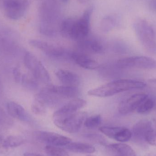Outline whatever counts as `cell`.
<instances>
[{"instance_id": "obj_1", "label": "cell", "mask_w": 156, "mask_h": 156, "mask_svg": "<svg viewBox=\"0 0 156 156\" xmlns=\"http://www.w3.org/2000/svg\"><path fill=\"white\" fill-rule=\"evenodd\" d=\"M146 86L144 82L130 79H122L110 82L88 91L89 95L99 97L113 96L117 94Z\"/></svg>"}, {"instance_id": "obj_2", "label": "cell", "mask_w": 156, "mask_h": 156, "mask_svg": "<svg viewBox=\"0 0 156 156\" xmlns=\"http://www.w3.org/2000/svg\"><path fill=\"white\" fill-rule=\"evenodd\" d=\"M85 112H78L74 113H62L57 111L53 115L54 123L61 130L75 133L79 132L87 118Z\"/></svg>"}, {"instance_id": "obj_3", "label": "cell", "mask_w": 156, "mask_h": 156, "mask_svg": "<svg viewBox=\"0 0 156 156\" xmlns=\"http://www.w3.org/2000/svg\"><path fill=\"white\" fill-rule=\"evenodd\" d=\"M136 34L141 44L147 51L156 54V40L154 30L146 20L139 19L134 24Z\"/></svg>"}, {"instance_id": "obj_4", "label": "cell", "mask_w": 156, "mask_h": 156, "mask_svg": "<svg viewBox=\"0 0 156 156\" xmlns=\"http://www.w3.org/2000/svg\"><path fill=\"white\" fill-rule=\"evenodd\" d=\"M93 6L87 8L79 19L75 18L69 32L67 38L79 41L88 37L90 31Z\"/></svg>"}, {"instance_id": "obj_5", "label": "cell", "mask_w": 156, "mask_h": 156, "mask_svg": "<svg viewBox=\"0 0 156 156\" xmlns=\"http://www.w3.org/2000/svg\"><path fill=\"white\" fill-rule=\"evenodd\" d=\"M24 63L35 79L43 83H49L50 81L49 73L35 56L29 52L26 53L24 56Z\"/></svg>"}, {"instance_id": "obj_6", "label": "cell", "mask_w": 156, "mask_h": 156, "mask_svg": "<svg viewBox=\"0 0 156 156\" xmlns=\"http://www.w3.org/2000/svg\"><path fill=\"white\" fill-rule=\"evenodd\" d=\"M29 43L32 46L39 49L51 58L70 60L71 52H69L61 47L37 39L30 40Z\"/></svg>"}, {"instance_id": "obj_7", "label": "cell", "mask_w": 156, "mask_h": 156, "mask_svg": "<svg viewBox=\"0 0 156 156\" xmlns=\"http://www.w3.org/2000/svg\"><path fill=\"white\" fill-rule=\"evenodd\" d=\"M115 66L120 68H136L141 69H156V60L146 56H133L119 59Z\"/></svg>"}, {"instance_id": "obj_8", "label": "cell", "mask_w": 156, "mask_h": 156, "mask_svg": "<svg viewBox=\"0 0 156 156\" xmlns=\"http://www.w3.org/2000/svg\"><path fill=\"white\" fill-rule=\"evenodd\" d=\"M34 136L38 142L50 146H66L71 142V139L69 137L46 131L34 132Z\"/></svg>"}, {"instance_id": "obj_9", "label": "cell", "mask_w": 156, "mask_h": 156, "mask_svg": "<svg viewBox=\"0 0 156 156\" xmlns=\"http://www.w3.org/2000/svg\"><path fill=\"white\" fill-rule=\"evenodd\" d=\"M4 8L7 17L13 20L21 18L29 6L27 0H5Z\"/></svg>"}, {"instance_id": "obj_10", "label": "cell", "mask_w": 156, "mask_h": 156, "mask_svg": "<svg viewBox=\"0 0 156 156\" xmlns=\"http://www.w3.org/2000/svg\"><path fill=\"white\" fill-rule=\"evenodd\" d=\"M156 128V121L154 119H144L140 120L134 125L133 129L132 137L136 142L143 143L147 134Z\"/></svg>"}, {"instance_id": "obj_11", "label": "cell", "mask_w": 156, "mask_h": 156, "mask_svg": "<svg viewBox=\"0 0 156 156\" xmlns=\"http://www.w3.org/2000/svg\"><path fill=\"white\" fill-rule=\"evenodd\" d=\"M99 130L108 137L122 143L127 142L132 137V132L124 127L104 126Z\"/></svg>"}, {"instance_id": "obj_12", "label": "cell", "mask_w": 156, "mask_h": 156, "mask_svg": "<svg viewBox=\"0 0 156 156\" xmlns=\"http://www.w3.org/2000/svg\"><path fill=\"white\" fill-rule=\"evenodd\" d=\"M144 93L136 94L120 103L118 107L119 112L122 114H127L137 110L142 102L148 97Z\"/></svg>"}, {"instance_id": "obj_13", "label": "cell", "mask_w": 156, "mask_h": 156, "mask_svg": "<svg viewBox=\"0 0 156 156\" xmlns=\"http://www.w3.org/2000/svg\"><path fill=\"white\" fill-rule=\"evenodd\" d=\"M44 89L62 99L75 98L78 96L79 93V89L76 86L50 85Z\"/></svg>"}, {"instance_id": "obj_14", "label": "cell", "mask_w": 156, "mask_h": 156, "mask_svg": "<svg viewBox=\"0 0 156 156\" xmlns=\"http://www.w3.org/2000/svg\"><path fill=\"white\" fill-rule=\"evenodd\" d=\"M70 60L74 61L79 66L89 70H94L100 66L97 61L87 55L80 52H71Z\"/></svg>"}, {"instance_id": "obj_15", "label": "cell", "mask_w": 156, "mask_h": 156, "mask_svg": "<svg viewBox=\"0 0 156 156\" xmlns=\"http://www.w3.org/2000/svg\"><path fill=\"white\" fill-rule=\"evenodd\" d=\"M6 107L8 114L12 117L23 122H30L32 120L24 108L18 104L14 102H8Z\"/></svg>"}, {"instance_id": "obj_16", "label": "cell", "mask_w": 156, "mask_h": 156, "mask_svg": "<svg viewBox=\"0 0 156 156\" xmlns=\"http://www.w3.org/2000/svg\"><path fill=\"white\" fill-rule=\"evenodd\" d=\"M78 47L81 50L94 54H101L104 51V47L101 42L93 38H86L78 42Z\"/></svg>"}, {"instance_id": "obj_17", "label": "cell", "mask_w": 156, "mask_h": 156, "mask_svg": "<svg viewBox=\"0 0 156 156\" xmlns=\"http://www.w3.org/2000/svg\"><path fill=\"white\" fill-rule=\"evenodd\" d=\"M56 76L64 85L76 87L80 82L79 76L69 70L59 69L56 72Z\"/></svg>"}, {"instance_id": "obj_18", "label": "cell", "mask_w": 156, "mask_h": 156, "mask_svg": "<svg viewBox=\"0 0 156 156\" xmlns=\"http://www.w3.org/2000/svg\"><path fill=\"white\" fill-rule=\"evenodd\" d=\"M108 148L114 156H136L133 149L126 144H112L108 146Z\"/></svg>"}, {"instance_id": "obj_19", "label": "cell", "mask_w": 156, "mask_h": 156, "mask_svg": "<svg viewBox=\"0 0 156 156\" xmlns=\"http://www.w3.org/2000/svg\"><path fill=\"white\" fill-rule=\"evenodd\" d=\"M85 100L82 99H75L63 105L57 110L62 113H74L78 112L86 105Z\"/></svg>"}, {"instance_id": "obj_20", "label": "cell", "mask_w": 156, "mask_h": 156, "mask_svg": "<svg viewBox=\"0 0 156 156\" xmlns=\"http://www.w3.org/2000/svg\"><path fill=\"white\" fill-rule=\"evenodd\" d=\"M66 148L70 152L81 154H92L95 151L93 146L80 143H70L66 146Z\"/></svg>"}, {"instance_id": "obj_21", "label": "cell", "mask_w": 156, "mask_h": 156, "mask_svg": "<svg viewBox=\"0 0 156 156\" xmlns=\"http://www.w3.org/2000/svg\"><path fill=\"white\" fill-rule=\"evenodd\" d=\"M119 20L117 16L114 15L106 16L101 22V29L104 32H108L118 26Z\"/></svg>"}, {"instance_id": "obj_22", "label": "cell", "mask_w": 156, "mask_h": 156, "mask_svg": "<svg viewBox=\"0 0 156 156\" xmlns=\"http://www.w3.org/2000/svg\"><path fill=\"white\" fill-rule=\"evenodd\" d=\"M24 139L19 135H10L4 138V144L7 148L17 147L24 143Z\"/></svg>"}, {"instance_id": "obj_23", "label": "cell", "mask_w": 156, "mask_h": 156, "mask_svg": "<svg viewBox=\"0 0 156 156\" xmlns=\"http://www.w3.org/2000/svg\"><path fill=\"white\" fill-rule=\"evenodd\" d=\"M21 82L23 86L30 90H35L38 88V81L34 76L24 74L22 76Z\"/></svg>"}, {"instance_id": "obj_24", "label": "cell", "mask_w": 156, "mask_h": 156, "mask_svg": "<svg viewBox=\"0 0 156 156\" xmlns=\"http://www.w3.org/2000/svg\"><path fill=\"white\" fill-rule=\"evenodd\" d=\"M154 105V101L148 97L141 103L136 111L140 114H147L152 111Z\"/></svg>"}, {"instance_id": "obj_25", "label": "cell", "mask_w": 156, "mask_h": 156, "mask_svg": "<svg viewBox=\"0 0 156 156\" xmlns=\"http://www.w3.org/2000/svg\"><path fill=\"white\" fill-rule=\"evenodd\" d=\"M101 123V117L99 115H92L86 118L84 122V126L88 129H94Z\"/></svg>"}, {"instance_id": "obj_26", "label": "cell", "mask_w": 156, "mask_h": 156, "mask_svg": "<svg viewBox=\"0 0 156 156\" xmlns=\"http://www.w3.org/2000/svg\"><path fill=\"white\" fill-rule=\"evenodd\" d=\"M45 151L48 156H70L66 151L58 147L47 146Z\"/></svg>"}, {"instance_id": "obj_27", "label": "cell", "mask_w": 156, "mask_h": 156, "mask_svg": "<svg viewBox=\"0 0 156 156\" xmlns=\"http://www.w3.org/2000/svg\"><path fill=\"white\" fill-rule=\"evenodd\" d=\"M47 107L42 102L35 99L31 106L32 112L37 115H43L46 112Z\"/></svg>"}, {"instance_id": "obj_28", "label": "cell", "mask_w": 156, "mask_h": 156, "mask_svg": "<svg viewBox=\"0 0 156 156\" xmlns=\"http://www.w3.org/2000/svg\"><path fill=\"white\" fill-rule=\"evenodd\" d=\"M145 142L156 147V128L149 132L145 138Z\"/></svg>"}, {"instance_id": "obj_29", "label": "cell", "mask_w": 156, "mask_h": 156, "mask_svg": "<svg viewBox=\"0 0 156 156\" xmlns=\"http://www.w3.org/2000/svg\"><path fill=\"white\" fill-rule=\"evenodd\" d=\"M0 156H10L9 148L4 144V138L0 136Z\"/></svg>"}, {"instance_id": "obj_30", "label": "cell", "mask_w": 156, "mask_h": 156, "mask_svg": "<svg viewBox=\"0 0 156 156\" xmlns=\"http://www.w3.org/2000/svg\"><path fill=\"white\" fill-rule=\"evenodd\" d=\"M13 76L15 81L16 82L19 83L21 81L22 76L21 74V69L19 66H16L13 69Z\"/></svg>"}, {"instance_id": "obj_31", "label": "cell", "mask_w": 156, "mask_h": 156, "mask_svg": "<svg viewBox=\"0 0 156 156\" xmlns=\"http://www.w3.org/2000/svg\"><path fill=\"white\" fill-rule=\"evenodd\" d=\"M149 6L150 10L156 12V0H150Z\"/></svg>"}, {"instance_id": "obj_32", "label": "cell", "mask_w": 156, "mask_h": 156, "mask_svg": "<svg viewBox=\"0 0 156 156\" xmlns=\"http://www.w3.org/2000/svg\"><path fill=\"white\" fill-rule=\"evenodd\" d=\"M24 156H44L39 154H34V153H26L24 154Z\"/></svg>"}, {"instance_id": "obj_33", "label": "cell", "mask_w": 156, "mask_h": 156, "mask_svg": "<svg viewBox=\"0 0 156 156\" xmlns=\"http://www.w3.org/2000/svg\"><path fill=\"white\" fill-rule=\"evenodd\" d=\"M149 81L151 83H153V84H156V79H152L149 80Z\"/></svg>"}, {"instance_id": "obj_34", "label": "cell", "mask_w": 156, "mask_h": 156, "mask_svg": "<svg viewBox=\"0 0 156 156\" xmlns=\"http://www.w3.org/2000/svg\"><path fill=\"white\" fill-rule=\"evenodd\" d=\"M78 1H79V2L80 3L84 4L88 2L89 0H78Z\"/></svg>"}, {"instance_id": "obj_35", "label": "cell", "mask_w": 156, "mask_h": 156, "mask_svg": "<svg viewBox=\"0 0 156 156\" xmlns=\"http://www.w3.org/2000/svg\"><path fill=\"white\" fill-rule=\"evenodd\" d=\"M145 156H156V153H150V154H147Z\"/></svg>"}, {"instance_id": "obj_36", "label": "cell", "mask_w": 156, "mask_h": 156, "mask_svg": "<svg viewBox=\"0 0 156 156\" xmlns=\"http://www.w3.org/2000/svg\"><path fill=\"white\" fill-rule=\"evenodd\" d=\"M62 2L64 3H67L68 2L69 0H62Z\"/></svg>"}, {"instance_id": "obj_37", "label": "cell", "mask_w": 156, "mask_h": 156, "mask_svg": "<svg viewBox=\"0 0 156 156\" xmlns=\"http://www.w3.org/2000/svg\"><path fill=\"white\" fill-rule=\"evenodd\" d=\"M92 156L89 155V156Z\"/></svg>"}]
</instances>
